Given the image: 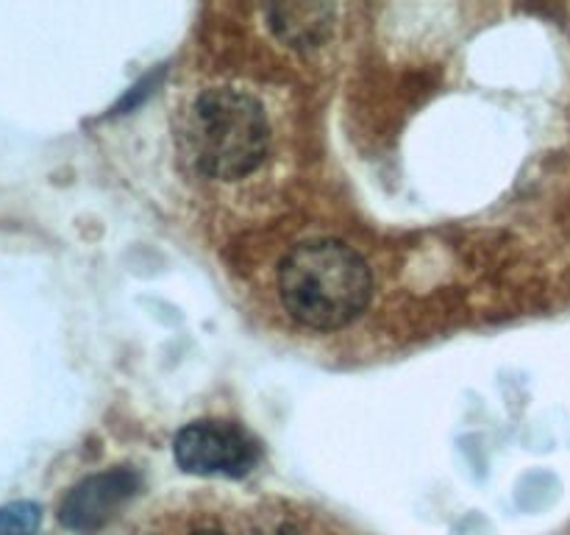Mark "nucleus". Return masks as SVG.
<instances>
[{"label":"nucleus","instance_id":"obj_7","mask_svg":"<svg viewBox=\"0 0 570 535\" xmlns=\"http://www.w3.org/2000/svg\"><path fill=\"white\" fill-rule=\"evenodd\" d=\"M189 535H226V533H220V529H195V533Z\"/></svg>","mask_w":570,"mask_h":535},{"label":"nucleus","instance_id":"obj_6","mask_svg":"<svg viewBox=\"0 0 570 535\" xmlns=\"http://www.w3.org/2000/svg\"><path fill=\"white\" fill-rule=\"evenodd\" d=\"M42 522L37 502H9L0 505V535H33Z\"/></svg>","mask_w":570,"mask_h":535},{"label":"nucleus","instance_id":"obj_1","mask_svg":"<svg viewBox=\"0 0 570 535\" xmlns=\"http://www.w3.org/2000/svg\"><path fill=\"white\" fill-rule=\"evenodd\" d=\"M278 293L289 315L309 329H340L367 307L373 279L365 260L340 240H309L284 256Z\"/></svg>","mask_w":570,"mask_h":535},{"label":"nucleus","instance_id":"obj_9","mask_svg":"<svg viewBox=\"0 0 570 535\" xmlns=\"http://www.w3.org/2000/svg\"><path fill=\"white\" fill-rule=\"evenodd\" d=\"M142 535H150V533H142Z\"/></svg>","mask_w":570,"mask_h":535},{"label":"nucleus","instance_id":"obj_5","mask_svg":"<svg viewBox=\"0 0 570 535\" xmlns=\"http://www.w3.org/2000/svg\"><path fill=\"white\" fill-rule=\"evenodd\" d=\"M271 26L284 42L295 48H312L321 42L328 28L332 9L328 6H273L267 9Z\"/></svg>","mask_w":570,"mask_h":535},{"label":"nucleus","instance_id":"obj_2","mask_svg":"<svg viewBox=\"0 0 570 535\" xmlns=\"http://www.w3.org/2000/svg\"><path fill=\"white\" fill-rule=\"evenodd\" d=\"M181 148L189 165L209 178L234 182L265 162L271 126L248 93L212 87L195 95L181 117Z\"/></svg>","mask_w":570,"mask_h":535},{"label":"nucleus","instance_id":"obj_4","mask_svg":"<svg viewBox=\"0 0 570 535\" xmlns=\"http://www.w3.org/2000/svg\"><path fill=\"white\" fill-rule=\"evenodd\" d=\"M139 474L131 468H109L81 479L65 494L59 505V522L72 533H95L120 513V507L137 494Z\"/></svg>","mask_w":570,"mask_h":535},{"label":"nucleus","instance_id":"obj_3","mask_svg":"<svg viewBox=\"0 0 570 535\" xmlns=\"http://www.w3.org/2000/svg\"><path fill=\"white\" fill-rule=\"evenodd\" d=\"M173 457L198 477H245L259 463V446L228 421H195L176 435Z\"/></svg>","mask_w":570,"mask_h":535},{"label":"nucleus","instance_id":"obj_8","mask_svg":"<svg viewBox=\"0 0 570 535\" xmlns=\"http://www.w3.org/2000/svg\"><path fill=\"white\" fill-rule=\"evenodd\" d=\"M276 535H298V533H295V527H287V524H284V527L276 529Z\"/></svg>","mask_w":570,"mask_h":535}]
</instances>
